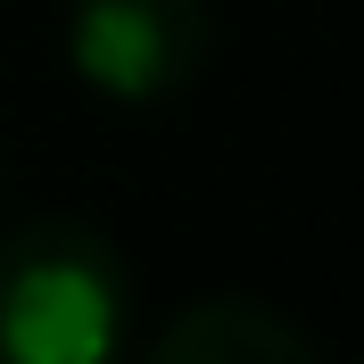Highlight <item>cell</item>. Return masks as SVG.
Instances as JSON below:
<instances>
[{
    "label": "cell",
    "mask_w": 364,
    "mask_h": 364,
    "mask_svg": "<svg viewBox=\"0 0 364 364\" xmlns=\"http://www.w3.org/2000/svg\"><path fill=\"white\" fill-rule=\"evenodd\" d=\"M133 331V273L83 215L0 232V364H116Z\"/></svg>",
    "instance_id": "obj_1"
},
{
    "label": "cell",
    "mask_w": 364,
    "mask_h": 364,
    "mask_svg": "<svg viewBox=\"0 0 364 364\" xmlns=\"http://www.w3.org/2000/svg\"><path fill=\"white\" fill-rule=\"evenodd\" d=\"M215 9L207 0H67V67L100 100L158 108L207 75Z\"/></svg>",
    "instance_id": "obj_2"
},
{
    "label": "cell",
    "mask_w": 364,
    "mask_h": 364,
    "mask_svg": "<svg viewBox=\"0 0 364 364\" xmlns=\"http://www.w3.org/2000/svg\"><path fill=\"white\" fill-rule=\"evenodd\" d=\"M141 364H323V356L282 306L224 290V298H191L182 315H166Z\"/></svg>",
    "instance_id": "obj_3"
}]
</instances>
